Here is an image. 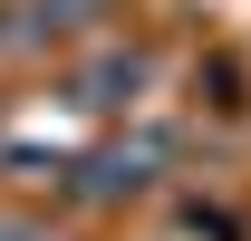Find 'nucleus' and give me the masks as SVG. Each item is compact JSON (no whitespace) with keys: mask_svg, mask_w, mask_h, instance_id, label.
Listing matches in <instances>:
<instances>
[{"mask_svg":"<svg viewBox=\"0 0 251 241\" xmlns=\"http://www.w3.org/2000/svg\"><path fill=\"white\" fill-rule=\"evenodd\" d=\"M77 10H97V0H29V39H39V29H49V39L77 29Z\"/></svg>","mask_w":251,"mask_h":241,"instance_id":"obj_3","label":"nucleus"},{"mask_svg":"<svg viewBox=\"0 0 251 241\" xmlns=\"http://www.w3.org/2000/svg\"><path fill=\"white\" fill-rule=\"evenodd\" d=\"M0 241H49V232H39V222H10V212H0Z\"/></svg>","mask_w":251,"mask_h":241,"instance_id":"obj_4","label":"nucleus"},{"mask_svg":"<svg viewBox=\"0 0 251 241\" xmlns=\"http://www.w3.org/2000/svg\"><path fill=\"white\" fill-rule=\"evenodd\" d=\"M145 164H155V145H126V154H97V164H87V193H135V183H145Z\"/></svg>","mask_w":251,"mask_h":241,"instance_id":"obj_1","label":"nucleus"},{"mask_svg":"<svg viewBox=\"0 0 251 241\" xmlns=\"http://www.w3.org/2000/svg\"><path fill=\"white\" fill-rule=\"evenodd\" d=\"M135 77H145V58H106L87 77V106H116V87H135Z\"/></svg>","mask_w":251,"mask_h":241,"instance_id":"obj_2","label":"nucleus"}]
</instances>
